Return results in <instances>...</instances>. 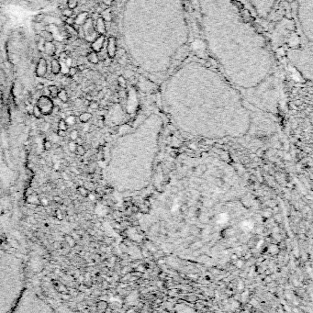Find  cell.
Returning a JSON list of instances; mask_svg holds the SVG:
<instances>
[{"label": "cell", "mask_w": 313, "mask_h": 313, "mask_svg": "<svg viewBox=\"0 0 313 313\" xmlns=\"http://www.w3.org/2000/svg\"><path fill=\"white\" fill-rule=\"evenodd\" d=\"M36 105L40 108L42 115L48 116V115L52 114V110L54 108V103H53L52 98H51L49 96H44V95L40 96L38 98Z\"/></svg>", "instance_id": "1"}, {"label": "cell", "mask_w": 313, "mask_h": 313, "mask_svg": "<svg viewBox=\"0 0 313 313\" xmlns=\"http://www.w3.org/2000/svg\"><path fill=\"white\" fill-rule=\"evenodd\" d=\"M82 28H83L84 34H85L84 40L86 42H88V43H91L98 36V33L96 31V29H95L94 20L90 17H89L86 19V21L84 23V25L82 26Z\"/></svg>", "instance_id": "2"}, {"label": "cell", "mask_w": 313, "mask_h": 313, "mask_svg": "<svg viewBox=\"0 0 313 313\" xmlns=\"http://www.w3.org/2000/svg\"><path fill=\"white\" fill-rule=\"evenodd\" d=\"M48 64L45 58H40L35 68V73L38 77H44L47 74Z\"/></svg>", "instance_id": "3"}, {"label": "cell", "mask_w": 313, "mask_h": 313, "mask_svg": "<svg viewBox=\"0 0 313 313\" xmlns=\"http://www.w3.org/2000/svg\"><path fill=\"white\" fill-rule=\"evenodd\" d=\"M106 43V37L105 35H98L91 43H90V48L92 51L96 52H99L104 45Z\"/></svg>", "instance_id": "4"}, {"label": "cell", "mask_w": 313, "mask_h": 313, "mask_svg": "<svg viewBox=\"0 0 313 313\" xmlns=\"http://www.w3.org/2000/svg\"><path fill=\"white\" fill-rule=\"evenodd\" d=\"M117 52L116 40L114 37H109L107 41V54L109 58H114Z\"/></svg>", "instance_id": "5"}, {"label": "cell", "mask_w": 313, "mask_h": 313, "mask_svg": "<svg viewBox=\"0 0 313 313\" xmlns=\"http://www.w3.org/2000/svg\"><path fill=\"white\" fill-rule=\"evenodd\" d=\"M95 29L98 33V35H105L106 33V22L101 17H99L97 19L94 21Z\"/></svg>", "instance_id": "6"}, {"label": "cell", "mask_w": 313, "mask_h": 313, "mask_svg": "<svg viewBox=\"0 0 313 313\" xmlns=\"http://www.w3.org/2000/svg\"><path fill=\"white\" fill-rule=\"evenodd\" d=\"M89 17H90V16H89V13L87 11H81V12H79L76 15V17L74 18V24L73 25H76L78 27L83 26L84 23L86 21V19Z\"/></svg>", "instance_id": "7"}, {"label": "cell", "mask_w": 313, "mask_h": 313, "mask_svg": "<svg viewBox=\"0 0 313 313\" xmlns=\"http://www.w3.org/2000/svg\"><path fill=\"white\" fill-rule=\"evenodd\" d=\"M43 51L47 55H55V44L53 41H45L43 43Z\"/></svg>", "instance_id": "8"}, {"label": "cell", "mask_w": 313, "mask_h": 313, "mask_svg": "<svg viewBox=\"0 0 313 313\" xmlns=\"http://www.w3.org/2000/svg\"><path fill=\"white\" fill-rule=\"evenodd\" d=\"M61 68H62L61 63L59 62L57 58H53L51 62V72L52 73V74L58 76V74L61 73Z\"/></svg>", "instance_id": "9"}, {"label": "cell", "mask_w": 313, "mask_h": 313, "mask_svg": "<svg viewBox=\"0 0 313 313\" xmlns=\"http://www.w3.org/2000/svg\"><path fill=\"white\" fill-rule=\"evenodd\" d=\"M85 59H86L87 62H89L92 64H97L99 63L98 54H97V52H96L94 51H91V52H87L86 55H85Z\"/></svg>", "instance_id": "10"}, {"label": "cell", "mask_w": 313, "mask_h": 313, "mask_svg": "<svg viewBox=\"0 0 313 313\" xmlns=\"http://www.w3.org/2000/svg\"><path fill=\"white\" fill-rule=\"evenodd\" d=\"M38 34L44 41H53L54 40L52 33L50 31H47V29H43V31H40Z\"/></svg>", "instance_id": "11"}, {"label": "cell", "mask_w": 313, "mask_h": 313, "mask_svg": "<svg viewBox=\"0 0 313 313\" xmlns=\"http://www.w3.org/2000/svg\"><path fill=\"white\" fill-rule=\"evenodd\" d=\"M93 118V115L90 113V112H87V111H85V112H82L78 118H79V121L81 123H87L89 121H91V118Z\"/></svg>", "instance_id": "12"}, {"label": "cell", "mask_w": 313, "mask_h": 313, "mask_svg": "<svg viewBox=\"0 0 313 313\" xmlns=\"http://www.w3.org/2000/svg\"><path fill=\"white\" fill-rule=\"evenodd\" d=\"M57 98L60 99V101H62L63 103H67V101L69 100V97H68V93L65 90L64 88L59 89V92L57 95Z\"/></svg>", "instance_id": "13"}, {"label": "cell", "mask_w": 313, "mask_h": 313, "mask_svg": "<svg viewBox=\"0 0 313 313\" xmlns=\"http://www.w3.org/2000/svg\"><path fill=\"white\" fill-rule=\"evenodd\" d=\"M47 88H48V91H49V97L51 98H57V95L59 92L58 86L55 85H51Z\"/></svg>", "instance_id": "14"}, {"label": "cell", "mask_w": 313, "mask_h": 313, "mask_svg": "<svg viewBox=\"0 0 313 313\" xmlns=\"http://www.w3.org/2000/svg\"><path fill=\"white\" fill-rule=\"evenodd\" d=\"M100 17L105 20V22H109L111 21V19H112V16H111V12H110V8H107V9H104L101 14H100Z\"/></svg>", "instance_id": "15"}, {"label": "cell", "mask_w": 313, "mask_h": 313, "mask_svg": "<svg viewBox=\"0 0 313 313\" xmlns=\"http://www.w3.org/2000/svg\"><path fill=\"white\" fill-rule=\"evenodd\" d=\"M64 241H65L67 246H69L71 248H73L74 245H76V239H74L72 235H69V234L64 235Z\"/></svg>", "instance_id": "16"}, {"label": "cell", "mask_w": 313, "mask_h": 313, "mask_svg": "<svg viewBox=\"0 0 313 313\" xmlns=\"http://www.w3.org/2000/svg\"><path fill=\"white\" fill-rule=\"evenodd\" d=\"M64 121H65L66 124L68 125V127H72L73 125H76V117L73 116V115H69L64 118Z\"/></svg>", "instance_id": "17"}, {"label": "cell", "mask_w": 313, "mask_h": 313, "mask_svg": "<svg viewBox=\"0 0 313 313\" xmlns=\"http://www.w3.org/2000/svg\"><path fill=\"white\" fill-rule=\"evenodd\" d=\"M109 308V303L106 300H99L97 302V309L99 311H105V309Z\"/></svg>", "instance_id": "18"}, {"label": "cell", "mask_w": 313, "mask_h": 313, "mask_svg": "<svg viewBox=\"0 0 313 313\" xmlns=\"http://www.w3.org/2000/svg\"><path fill=\"white\" fill-rule=\"evenodd\" d=\"M27 201H28V203H31V204H33V205H40V198H38V196L34 195V194H33V195L28 196Z\"/></svg>", "instance_id": "19"}, {"label": "cell", "mask_w": 313, "mask_h": 313, "mask_svg": "<svg viewBox=\"0 0 313 313\" xmlns=\"http://www.w3.org/2000/svg\"><path fill=\"white\" fill-rule=\"evenodd\" d=\"M78 4H79V0H67V1H66L67 7H69V8H71L73 10L77 8Z\"/></svg>", "instance_id": "20"}, {"label": "cell", "mask_w": 313, "mask_h": 313, "mask_svg": "<svg viewBox=\"0 0 313 313\" xmlns=\"http://www.w3.org/2000/svg\"><path fill=\"white\" fill-rule=\"evenodd\" d=\"M73 12H74V10H73V9H71V8L66 7L62 9L61 14L63 15V16L66 17V18H69V17H73Z\"/></svg>", "instance_id": "21"}, {"label": "cell", "mask_w": 313, "mask_h": 313, "mask_svg": "<svg viewBox=\"0 0 313 313\" xmlns=\"http://www.w3.org/2000/svg\"><path fill=\"white\" fill-rule=\"evenodd\" d=\"M85 153H86L85 148L82 144L81 145H77L76 151H74V154H76V155H78V156H84L85 154Z\"/></svg>", "instance_id": "22"}, {"label": "cell", "mask_w": 313, "mask_h": 313, "mask_svg": "<svg viewBox=\"0 0 313 313\" xmlns=\"http://www.w3.org/2000/svg\"><path fill=\"white\" fill-rule=\"evenodd\" d=\"M78 69H77V66H73V65H72V66H70L69 67V70H68V76H70V77H73V76H76V74L78 73Z\"/></svg>", "instance_id": "23"}, {"label": "cell", "mask_w": 313, "mask_h": 313, "mask_svg": "<svg viewBox=\"0 0 313 313\" xmlns=\"http://www.w3.org/2000/svg\"><path fill=\"white\" fill-rule=\"evenodd\" d=\"M68 128L69 127L66 124L64 118H61V120L59 121V122H58V130H65L66 131L68 130Z\"/></svg>", "instance_id": "24"}, {"label": "cell", "mask_w": 313, "mask_h": 313, "mask_svg": "<svg viewBox=\"0 0 313 313\" xmlns=\"http://www.w3.org/2000/svg\"><path fill=\"white\" fill-rule=\"evenodd\" d=\"M32 115H33V116H34L36 118H40L42 117V113H41V111H40V108H39L37 105L33 106V109H32Z\"/></svg>", "instance_id": "25"}, {"label": "cell", "mask_w": 313, "mask_h": 313, "mask_svg": "<svg viewBox=\"0 0 313 313\" xmlns=\"http://www.w3.org/2000/svg\"><path fill=\"white\" fill-rule=\"evenodd\" d=\"M77 192L80 194L81 196H83V197H87V196L89 195V191H88L84 186H78V187H77Z\"/></svg>", "instance_id": "26"}, {"label": "cell", "mask_w": 313, "mask_h": 313, "mask_svg": "<svg viewBox=\"0 0 313 313\" xmlns=\"http://www.w3.org/2000/svg\"><path fill=\"white\" fill-rule=\"evenodd\" d=\"M69 137L71 141H76L79 137V131L77 130H73L69 133Z\"/></svg>", "instance_id": "27"}, {"label": "cell", "mask_w": 313, "mask_h": 313, "mask_svg": "<svg viewBox=\"0 0 313 313\" xmlns=\"http://www.w3.org/2000/svg\"><path fill=\"white\" fill-rule=\"evenodd\" d=\"M56 288H57V291H58L59 293H60V294L68 293V288H67V287H66L65 285H64V284H59V285L56 287Z\"/></svg>", "instance_id": "28"}, {"label": "cell", "mask_w": 313, "mask_h": 313, "mask_svg": "<svg viewBox=\"0 0 313 313\" xmlns=\"http://www.w3.org/2000/svg\"><path fill=\"white\" fill-rule=\"evenodd\" d=\"M52 147V142L49 140H44V142H43L44 150H45V151H51Z\"/></svg>", "instance_id": "29"}, {"label": "cell", "mask_w": 313, "mask_h": 313, "mask_svg": "<svg viewBox=\"0 0 313 313\" xmlns=\"http://www.w3.org/2000/svg\"><path fill=\"white\" fill-rule=\"evenodd\" d=\"M76 146H77V144H76V142H74V141H70V142L68 144V150L71 153H74V151H76Z\"/></svg>", "instance_id": "30"}, {"label": "cell", "mask_w": 313, "mask_h": 313, "mask_svg": "<svg viewBox=\"0 0 313 313\" xmlns=\"http://www.w3.org/2000/svg\"><path fill=\"white\" fill-rule=\"evenodd\" d=\"M88 108L90 109H93V110L97 109L99 108V104H98L97 101L91 100L90 102H89V104H88Z\"/></svg>", "instance_id": "31"}, {"label": "cell", "mask_w": 313, "mask_h": 313, "mask_svg": "<svg viewBox=\"0 0 313 313\" xmlns=\"http://www.w3.org/2000/svg\"><path fill=\"white\" fill-rule=\"evenodd\" d=\"M55 218L59 220H63L64 219V214L62 212L61 210H55Z\"/></svg>", "instance_id": "32"}, {"label": "cell", "mask_w": 313, "mask_h": 313, "mask_svg": "<svg viewBox=\"0 0 313 313\" xmlns=\"http://www.w3.org/2000/svg\"><path fill=\"white\" fill-rule=\"evenodd\" d=\"M64 23L66 24V25H69V26H73V24H74V17L66 18Z\"/></svg>", "instance_id": "33"}, {"label": "cell", "mask_w": 313, "mask_h": 313, "mask_svg": "<svg viewBox=\"0 0 313 313\" xmlns=\"http://www.w3.org/2000/svg\"><path fill=\"white\" fill-rule=\"evenodd\" d=\"M40 204L41 206H43V207H46V206L49 205V200H48L47 198H40Z\"/></svg>", "instance_id": "34"}, {"label": "cell", "mask_w": 313, "mask_h": 313, "mask_svg": "<svg viewBox=\"0 0 313 313\" xmlns=\"http://www.w3.org/2000/svg\"><path fill=\"white\" fill-rule=\"evenodd\" d=\"M57 135H58V137L64 138V137L66 136V131L65 130H57Z\"/></svg>", "instance_id": "35"}, {"label": "cell", "mask_w": 313, "mask_h": 313, "mask_svg": "<svg viewBox=\"0 0 313 313\" xmlns=\"http://www.w3.org/2000/svg\"><path fill=\"white\" fill-rule=\"evenodd\" d=\"M61 297H62V299H63V300H70V299H71V295H70V294H68V293H64V294H61Z\"/></svg>", "instance_id": "36"}, {"label": "cell", "mask_w": 313, "mask_h": 313, "mask_svg": "<svg viewBox=\"0 0 313 313\" xmlns=\"http://www.w3.org/2000/svg\"><path fill=\"white\" fill-rule=\"evenodd\" d=\"M118 83H120L121 85H125V84H126V81H125V78L122 76H118Z\"/></svg>", "instance_id": "37"}, {"label": "cell", "mask_w": 313, "mask_h": 313, "mask_svg": "<svg viewBox=\"0 0 313 313\" xmlns=\"http://www.w3.org/2000/svg\"><path fill=\"white\" fill-rule=\"evenodd\" d=\"M61 163L60 162H57V163H55V165H53V169L55 170V171H60L61 170Z\"/></svg>", "instance_id": "38"}, {"label": "cell", "mask_w": 313, "mask_h": 313, "mask_svg": "<svg viewBox=\"0 0 313 313\" xmlns=\"http://www.w3.org/2000/svg\"><path fill=\"white\" fill-rule=\"evenodd\" d=\"M53 246H54V248H55V249H61V248L63 247V245H62L60 243H58V242L53 243Z\"/></svg>", "instance_id": "39"}, {"label": "cell", "mask_w": 313, "mask_h": 313, "mask_svg": "<svg viewBox=\"0 0 313 313\" xmlns=\"http://www.w3.org/2000/svg\"><path fill=\"white\" fill-rule=\"evenodd\" d=\"M103 2L105 5L107 6H111L112 3H113V0H103Z\"/></svg>", "instance_id": "40"}, {"label": "cell", "mask_w": 313, "mask_h": 313, "mask_svg": "<svg viewBox=\"0 0 313 313\" xmlns=\"http://www.w3.org/2000/svg\"><path fill=\"white\" fill-rule=\"evenodd\" d=\"M74 142H76V144H77V145H81V144L83 143V141H82V139H81L80 137H78V138H77L76 141H74Z\"/></svg>", "instance_id": "41"}, {"label": "cell", "mask_w": 313, "mask_h": 313, "mask_svg": "<svg viewBox=\"0 0 313 313\" xmlns=\"http://www.w3.org/2000/svg\"><path fill=\"white\" fill-rule=\"evenodd\" d=\"M243 264V261H238V263H237V266H238V267H242Z\"/></svg>", "instance_id": "42"}, {"label": "cell", "mask_w": 313, "mask_h": 313, "mask_svg": "<svg viewBox=\"0 0 313 313\" xmlns=\"http://www.w3.org/2000/svg\"><path fill=\"white\" fill-rule=\"evenodd\" d=\"M29 221H31V223H36V219L33 217H29Z\"/></svg>", "instance_id": "43"}, {"label": "cell", "mask_w": 313, "mask_h": 313, "mask_svg": "<svg viewBox=\"0 0 313 313\" xmlns=\"http://www.w3.org/2000/svg\"><path fill=\"white\" fill-rule=\"evenodd\" d=\"M285 159H286V160H290V159H291V156H290L289 154H285Z\"/></svg>", "instance_id": "44"}, {"label": "cell", "mask_w": 313, "mask_h": 313, "mask_svg": "<svg viewBox=\"0 0 313 313\" xmlns=\"http://www.w3.org/2000/svg\"><path fill=\"white\" fill-rule=\"evenodd\" d=\"M53 199H54L55 201H57V202H60V200H61V198H58V197H54V198H53Z\"/></svg>", "instance_id": "45"}, {"label": "cell", "mask_w": 313, "mask_h": 313, "mask_svg": "<svg viewBox=\"0 0 313 313\" xmlns=\"http://www.w3.org/2000/svg\"><path fill=\"white\" fill-rule=\"evenodd\" d=\"M276 219H277L278 221H281V217L279 215H277V216H276Z\"/></svg>", "instance_id": "46"}, {"label": "cell", "mask_w": 313, "mask_h": 313, "mask_svg": "<svg viewBox=\"0 0 313 313\" xmlns=\"http://www.w3.org/2000/svg\"><path fill=\"white\" fill-rule=\"evenodd\" d=\"M158 263H159V264H165V260H159V261H158Z\"/></svg>", "instance_id": "47"}, {"label": "cell", "mask_w": 313, "mask_h": 313, "mask_svg": "<svg viewBox=\"0 0 313 313\" xmlns=\"http://www.w3.org/2000/svg\"><path fill=\"white\" fill-rule=\"evenodd\" d=\"M266 281L267 282H271V277H266Z\"/></svg>", "instance_id": "48"}]
</instances>
